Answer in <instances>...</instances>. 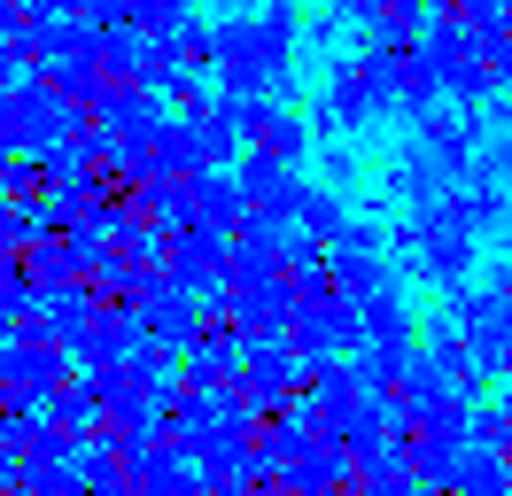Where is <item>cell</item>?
Returning <instances> with one entry per match:
<instances>
[{"mask_svg": "<svg viewBox=\"0 0 512 496\" xmlns=\"http://www.w3.org/2000/svg\"><path fill=\"white\" fill-rule=\"evenodd\" d=\"M388 241L404 248V256H412L435 287H450V295L474 279V256H481V233H474V217H466V202H458V194H443V202L412 210L396 233H388Z\"/></svg>", "mask_w": 512, "mask_h": 496, "instance_id": "cell-1", "label": "cell"}, {"mask_svg": "<svg viewBox=\"0 0 512 496\" xmlns=\"http://www.w3.org/2000/svg\"><path fill=\"white\" fill-rule=\"evenodd\" d=\"M388 109H396V55L365 47V55L326 62V93H319V109H311V124H319V140H334V132L381 124Z\"/></svg>", "mask_w": 512, "mask_h": 496, "instance_id": "cell-2", "label": "cell"}, {"mask_svg": "<svg viewBox=\"0 0 512 496\" xmlns=\"http://www.w3.org/2000/svg\"><path fill=\"white\" fill-rule=\"evenodd\" d=\"M357 349H365V310H357L342 287L295 310V357H303V365H342Z\"/></svg>", "mask_w": 512, "mask_h": 496, "instance_id": "cell-3", "label": "cell"}, {"mask_svg": "<svg viewBox=\"0 0 512 496\" xmlns=\"http://www.w3.org/2000/svg\"><path fill=\"white\" fill-rule=\"evenodd\" d=\"M311 388V372L295 357V341H249V365H241V403H249L256 419H280L295 411Z\"/></svg>", "mask_w": 512, "mask_h": 496, "instance_id": "cell-4", "label": "cell"}, {"mask_svg": "<svg viewBox=\"0 0 512 496\" xmlns=\"http://www.w3.org/2000/svg\"><path fill=\"white\" fill-rule=\"evenodd\" d=\"M70 357L63 341H39V334H16L8 349H0V380H8V396L16 403H55L70 388Z\"/></svg>", "mask_w": 512, "mask_h": 496, "instance_id": "cell-5", "label": "cell"}, {"mask_svg": "<svg viewBox=\"0 0 512 496\" xmlns=\"http://www.w3.org/2000/svg\"><path fill=\"white\" fill-rule=\"evenodd\" d=\"M295 279H256V287H225V318L241 341H295Z\"/></svg>", "mask_w": 512, "mask_h": 496, "instance_id": "cell-6", "label": "cell"}, {"mask_svg": "<svg viewBox=\"0 0 512 496\" xmlns=\"http://www.w3.org/2000/svg\"><path fill=\"white\" fill-rule=\"evenodd\" d=\"M163 272L179 279L187 295H225L233 287V241L225 233H202V225H187V233H171V248H163Z\"/></svg>", "mask_w": 512, "mask_h": 496, "instance_id": "cell-7", "label": "cell"}, {"mask_svg": "<svg viewBox=\"0 0 512 496\" xmlns=\"http://www.w3.org/2000/svg\"><path fill=\"white\" fill-rule=\"evenodd\" d=\"M78 124H86V109H78V101H63V93L47 86V78H32V86L16 93V148H24V155L63 148Z\"/></svg>", "mask_w": 512, "mask_h": 496, "instance_id": "cell-8", "label": "cell"}, {"mask_svg": "<svg viewBox=\"0 0 512 496\" xmlns=\"http://www.w3.org/2000/svg\"><path fill=\"white\" fill-rule=\"evenodd\" d=\"M233 179H241V194H249V217H272V225H295V210H303V171L295 163H272V155H241L233 163Z\"/></svg>", "mask_w": 512, "mask_h": 496, "instance_id": "cell-9", "label": "cell"}, {"mask_svg": "<svg viewBox=\"0 0 512 496\" xmlns=\"http://www.w3.org/2000/svg\"><path fill=\"white\" fill-rule=\"evenodd\" d=\"M94 318H101V295H94V279H86V287H55V295H39V303L16 318V334H39V341H63V349H78Z\"/></svg>", "mask_w": 512, "mask_h": 496, "instance_id": "cell-10", "label": "cell"}, {"mask_svg": "<svg viewBox=\"0 0 512 496\" xmlns=\"http://www.w3.org/2000/svg\"><path fill=\"white\" fill-rule=\"evenodd\" d=\"M132 310H140V326H148L156 341H171V349H187V341L202 334V295H187L171 272H148V287H140Z\"/></svg>", "mask_w": 512, "mask_h": 496, "instance_id": "cell-11", "label": "cell"}, {"mask_svg": "<svg viewBox=\"0 0 512 496\" xmlns=\"http://www.w3.org/2000/svg\"><path fill=\"white\" fill-rule=\"evenodd\" d=\"M295 256V225H272V217H249L233 233V287H256V279H288Z\"/></svg>", "mask_w": 512, "mask_h": 496, "instance_id": "cell-12", "label": "cell"}, {"mask_svg": "<svg viewBox=\"0 0 512 496\" xmlns=\"http://www.w3.org/2000/svg\"><path fill=\"white\" fill-rule=\"evenodd\" d=\"M187 225L233 241V233L249 225V194H241V179H233V171H194V179H187Z\"/></svg>", "mask_w": 512, "mask_h": 496, "instance_id": "cell-13", "label": "cell"}, {"mask_svg": "<svg viewBox=\"0 0 512 496\" xmlns=\"http://www.w3.org/2000/svg\"><path fill=\"white\" fill-rule=\"evenodd\" d=\"M241 365H249V341L233 326H202L187 341V388H241Z\"/></svg>", "mask_w": 512, "mask_h": 496, "instance_id": "cell-14", "label": "cell"}, {"mask_svg": "<svg viewBox=\"0 0 512 496\" xmlns=\"http://www.w3.org/2000/svg\"><path fill=\"white\" fill-rule=\"evenodd\" d=\"M8 489H16V496H78V489H86V473H78V442H55V450L16 458Z\"/></svg>", "mask_w": 512, "mask_h": 496, "instance_id": "cell-15", "label": "cell"}, {"mask_svg": "<svg viewBox=\"0 0 512 496\" xmlns=\"http://www.w3.org/2000/svg\"><path fill=\"white\" fill-rule=\"evenodd\" d=\"M419 349H427V357H435V372H443L450 388H458V396H481V388H489V372H481V357H474V341L458 334V326H450V318H435V326H427V334H419Z\"/></svg>", "mask_w": 512, "mask_h": 496, "instance_id": "cell-16", "label": "cell"}, {"mask_svg": "<svg viewBox=\"0 0 512 496\" xmlns=\"http://www.w3.org/2000/svg\"><path fill=\"white\" fill-rule=\"evenodd\" d=\"M249 148H256V155H272V163H295V171H303V155L319 148V124H311V117H295L288 101H272Z\"/></svg>", "mask_w": 512, "mask_h": 496, "instance_id": "cell-17", "label": "cell"}, {"mask_svg": "<svg viewBox=\"0 0 512 496\" xmlns=\"http://www.w3.org/2000/svg\"><path fill=\"white\" fill-rule=\"evenodd\" d=\"M365 310V349H396V357H419V318L412 303L388 287V295H373V303H357Z\"/></svg>", "mask_w": 512, "mask_h": 496, "instance_id": "cell-18", "label": "cell"}, {"mask_svg": "<svg viewBox=\"0 0 512 496\" xmlns=\"http://www.w3.org/2000/svg\"><path fill=\"white\" fill-rule=\"evenodd\" d=\"M39 78L63 93V101H78L86 117H94V101L101 86H109V70H101V47H78V55H55V62H39Z\"/></svg>", "mask_w": 512, "mask_h": 496, "instance_id": "cell-19", "label": "cell"}, {"mask_svg": "<svg viewBox=\"0 0 512 496\" xmlns=\"http://www.w3.org/2000/svg\"><path fill=\"white\" fill-rule=\"evenodd\" d=\"M63 225H55V210H47V194H16V202H0V248H39V241H55Z\"/></svg>", "mask_w": 512, "mask_h": 496, "instance_id": "cell-20", "label": "cell"}, {"mask_svg": "<svg viewBox=\"0 0 512 496\" xmlns=\"http://www.w3.org/2000/svg\"><path fill=\"white\" fill-rule=\"evenodd\" d=\"M334 287H342L350 303H373V295L396 287V272H388L381 248H334Z\"/></svg>", "mask_w": 512, "mask_h": 496, "instance_id": "cell-21", "label": "cell"}, {"mask_svg": "<svg viewBox=\"0 0 512 496\" xmlns=\"http://www.w3.org/2000/svg\"><path fill=\"white\" fill-rule=\"evenodd\" d=\"M187 124H194V163H202V171H233V163L249 155V140L233 132V117H225V109H194Z\"/></svg>", "mask_w": 512, "mask_h": 496, "instance_id": "cell-22", "label": "cell"}, {"mask_svg": "<svg viewBox=\"0 0 512 496\" xmlns=\"http://www.w3.org/2000/svg\"><path fill=\"white\" fill-rule=\"evenodd\" d=\"M450 496H512V458H505V450H481V442H466Z\"/></svg>", "mask_w": 512, "mask_h": 496, "instance_id": "cell-23", "label": "cell"}, {"mask_svg": "<svg viewBox=\"0 0 512 496\" xmlns=\"http://www.w3.org/2000/svg\"><path fill=\"white\" fill-rule=\"evenodd\" d=\"M132 210L148 217L163 241H171V233H187V179H148V186H132Z\"/></svg>", "mask_w": 512, "mask_h": 496, "instance_id": "cell-24", "label": "cell"}, {"mask_svg": "<svg viewBox=\"0 0 512 496\" xmlns=\"http://www.w3.org/2000/svg\"><path fill=\"white\" fill-rule=\"evenodd\" d=\"M47 411H55V427H63V434H101V427H109V411H101L94 372H86V380H70V388H63L55 403H47Z\"/></svg>", "mask_w": 512, "mask_h": 496, "instance_id": "cell-25", "label": "cell"}, {"mask_svg": "<svg viewBox=\"0 0 512 496\" xmlns=\"http://www.w3.org/2000/svg\"><path fill=\"white\" fill-rule=\"evenodd\" d=\"M295 225H303V233H311V241H342V233H350V202H342V186H311V194H303V210H295Z\"/></svg>", "mask_w": 512, "mask_h": 496, "instance_id": "cell-26", "label": "cell"}, {"mask_svg": "<svg viewBox=\"0 0 512 496\" xmlns=\"http://www.w3.org/2000/svg\"><path fill=\"white\" fill-rule=\"evenodd\" d=\"M194 24V0H132V31H148V39H179Z\"/></svg>", "mask_w": 512, "mask_h": 496, "instance_id": "cell-27", "label": "cell"}, {"mask_svg": "<svg viewBox=\"0 0 512 496\" xmlns=\"http://www.w3.org/2000/svg\"><path fill=\"white\" fill-rule=\"evenodd\" d=\"M140 47H148V31H101V70H109V78H125L132 86V70H140Z\"/></svg>", "mask_w": 512, "mask_h": 496, "instance_id": "cell-28", "label": "cell"}, {"mask_svg": "<svg viewBox=\"0 0 512 496\" xmlns=\"http://www.w3.org/2000/svg\"><path fill=\"white\" fill-rule=\"evenodd\" d=\"M32 303H39V287L24 279V256H16V248H0V310H8V318H24Z\"/></svg>", "mask_w": 512, "mask_h": 496, "instance_id": "cell-29", "label": "cell"}, {"mask_svg": "<svg viewBox=\"0 0 512 496\" xmlns=\"http://www.w3.org/2000/svg\"><path fill=\"white\" fill-rule=\"evenodd\" d=\"M443 16H458L466 31H497V24H512V0H435Z\"/></svg>", "mask_w": 512, "mask_h": 496, "instance_id": "cell-30", "label": "cell"}, {"mask_svg": "<svg viewBox=\"0 0 512 496\" xmlns=\"http://www.w3.org/2000/svg\"><path fill=\"white\" fill-rule=\"evenodd\" d=\"M474 179H481V186H505V179H512V132L481 140V155H474Z\"/></svg>", "mask_w": 512, "mask_h": 496, "instance_id": "cell-31", "label": "cell"}, {"mask_svg": "<svg viewBox=\"0 0 512 496\" xmlns=\"http://www.w3.org/2000/svg\"><path fill=\"white\" fill-rule=\"evenodd\" d=\"M474 442L481 450H512V419L497 411V403H474Z\"/></svg>", "mask_w": 512, "mask_h": 496, "instance_id": "cell-32", "label": "cell"}, {"mask_svg": "<svg viewBox=\"0 0 512 496\" xmlns=\"http://www.w3.org/2000/svg\"><path fill=\"white\" fill-rule=\"evenodd\" d=\"M86 16H94L101 31H125L132 24V0H86Z\"/></svg>", "mask_w": 512, "mask_h": 496, "instance_id": "cell-33", "label": "cell"}, {"mask_svg": "<svg viewBox=\"0 0 512 496\" xmlns=\"http://www.w3.org/2000/svg\"><path fill=\"white\" fill-rule=\"evenodd\" d=\"M381 241H388V233L373 225V217H350V233H342L334 248H381Z\"/></svg>", "mask_w": 512, "mask_h": 496, "instance_id": "cell-34", "label": "cell"}, {"mask_svg": "<svg viewBox=\"0 0 512 496\" xmlns=\"http://www.w3.org/2000/svg\"><path fill=\"white\" fill-rule=\"evenodd\" d=\"M381 8H388V0H334L342 24H381Z\"/></svg>", "mask_w": 512, "mask_h": 496, "instance_id": "cell-35", "label": "cell"}, {"mask_svg": "<svg viewBox=\"0 0 512 496\" xmlns=\"http://www.w3.org/2000/svg\"><path fill=\"white\" fill-rule=\"evenodd\" d=\"M8 155H24L16 148V93H0V163H8Z\"/></svg>", "mask_w": 512, "mask_h": 496, "instance_id": "cell-36", "label": "cell"}, {"mask_svg": "<svg viewBox=\"0 0 512 496\" xmlns=\"http://www.w3.org/2000/svg\"><path fill=\"white\" fill-rule=\"evenodd\" d=\"M319 148H326V140H319ZM326 179L350 186V179H357V155H350V148H326Z\"/></svg>", "mask_w": 512, "mask_h": 496, "instance_id": "cell-37", "label": "cell"}, {"mask_svg": "<svg viewBox=\"0 0 512 496\" xmlns=\"http://www.w3.org/2000/svg\"><path fill=\"white\" fill-rule=\"evenodd\" d=\"M32 16H86V0H24Z\"/></svg>", "mask_w": 512, "mask_h": 496, "instance_id": "cell-38", "label": "cell"}, {"mask_svg": "<svg viewBox=\"0 0 512 496\" xmlns=\"http://www.w3.org/2000/svg\"><path fill=\"white\" fill-rule=\"evenodd\" d=\"M505 380H512V334H505Z\"/></svg>", "mask_w": 512, "mask_h": 496, "instance_id": "cell-39", "label": "cell"}, {"mask_svg": "<svg viewBox=\"0 0 512 496\" xmlns=\"http://www.w3.org/2000/svg\"><path fill=\"white\" fill-rule=\"evenodd\" d=\"M8 403H16V396H8V380H0V411H8Z\"/></svg>", "mask_w": 512, "mask_h": 496, "instance_id": "cell-40", "label": "cell"}, {"mask_svg": "<svg viewBox=\"0 0 512 496\" xmlns=\"http://www.w3.org/2000/svg\"><path fill=\"white\" fill-rule=\"evenodd\" d=\"M264 496H295V489H280V481H272V489H264Z\"/></svg>", "mask_w": 512, "mask_h": 496, "instance_id": "cell-41", "label": "cell"}, {"mask_svg": "<svg viewBox=\"0 0 512 496\" xmlns=\"http://www.w3.org/2000/svg\"><path fill=\"white\" fill-rule=\"evenodd\" d=\"M505 458H512V450H505Z\"/></svg>", "mask_w": 512, "mask_h": 496, "instance_id": "cell-42", "label": "cell"}]
</instances>
